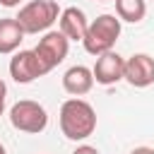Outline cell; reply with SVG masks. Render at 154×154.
<instances>
[{
    "mask_svg": "<svg viewBox=\"0 0 154 154\" xmlns=\"http://www.w3.org/2000/svg\"><path fill=\"white\" fill-rule=\"evenodd\" d=\"M60 130L67 140L72 142H82L87 137L94 135L96 130V111L89 101L72 96L60 106Z\"/></svg>",
    "mask_w": 154,
    "mask_h": 154,
    "instance_id": "6da1fadb",
    "label": "cell"
},
{
    "mask_svg": "<svg viewBox=\"0 0 154 154\" xmlns=\"http://www.w3.org/2000/svg\"><path fill=\"white\" fill-rule=\"evenodd\" d=\"M120 19L118 14H99L94 22H89V29L82 38V46L91 55H101L113 51L116 41L120 38Z\"/></svg>",
    "mask_w": 154,
    "mask_h": 154,
    "instance_id": "7a4b0ae2",
    "label": "cell"
},
{
    "mask_svg": "<svg viewBox=\"0 0 154 154\" xmlns=\"http://www.w3.org/2000/svg\"><path fill=\"white\" fill-rule=\"evenodd\" d=\"M60 7L55 0H31L26 2L19 14H17V22L19 26L24 29V34H46L60 17Z\"/></svg>",
    "mask_w": 154,
    "mask_h": 154,
    "instance_id": "3957f363",
    "label": "cell"
},
{
    "mask_svg": "<svg viewBox=\"0 0 154 154\" xmlns=\"http://www.w3.org/2000/svg\"><path fill=\"white\" fill-rule=\"evenodd\" d=\"M10 123L14 130L19 132H29V135H38L46 130L48 125V113L38 101L31 99H22L10 108Z\"/></svg>",
    "mask_w": 154,
    "mask_h": 154,
    "instance_id": "277c9868",
    "label": "cell"
},
{
    "mask_svg": "<svg viewBox=\"0 0 154 154\" xmlns=\"http://www.w3.org/2000/svg\"><path fill=\"white\" fill-rule=\"evenodd\" d=\"M36 55H38V60L43 63V67H46V72H51L53 67H58L65 58H67V51H70V38L58 29V31H53V29H48L41 38H38V43H36Z\"/></svg>",
    "mask_w": 154,
    "mask_h": 154,
    "instance_id": "5b68a950",
    "label": "cell"
},
{
    "mask_svg": "<svg viewBox=\"0 0 154 154\" xmlns=\"http://www.w3.org/2000/svg\"><path fill=\"white\" fill-rule=\"evenodd\" d=\"M48 75L43 63L38 60L36 51H17L10 60V77L17 82V84H29L38 77Z\"/></svg>",
    "mask_w": 154,
    "mask_h": 154,
    "instance_id": "8992f818",
    "label": "cell"
},
{
    "mask_svg": "<svg viewBox=\"0 0 154 154\" xmlns=\"http://www.w3.org/2000/svg\"><path fill=\"white\" fill-rule=\"evenodd\" d=\"M91 72H94V82L101 84V87L118 84L120 79H125V58L118 55L116 51L101 53V55H96Z\"/></svg>",
    "mask_w": 154,
    "mask_h": 154,
    "instance_id": "52a82bcc",
    "label": "cell"
},
{
    "mask_svg": "<svg viewBox=\"0 0 154 154\" xmlns=\"http://www.w3.org/2000/svg\"><path fill=\"white\" fill-rule=\"evenodd\" d=\"M125 82L137 89L152 87L154 84V58L147 53H135L125 58Z\"/></svg>",
    "mask_w": 154,
    "mask_h": 154,
    "instance_id": "ba28073f",
    "label": "cell"
},
{
    "mask_svg": "<svg viewBox=\"0 0 154 154\" xmlns=\"http://www.w3.org/2000/svg\"><path fill=\"white\" fill-rule=\"evenodd\" d=\"M94 72L87 67V65H72L70 70H65L63 75V89L70 94V96H84L91 91L94 87Z\"/></svg>",
    "mask_w": 154,
    "mask_h": 154,
    "instance_id": "9c48e42d",
    "label": "cell"
},
{
    "mask_svg": "<svg viewBox=\"0 0 154 154\" xmlns=\"http://www.w3.org/2000/svg\"><path fill=\"white\" fill-rule=\"evenodd\" d=\"M58 26L60 31L70 38V41H82L87 29H89V19L84 14V10L79 7H65L58 17Z\"/></svg>",
    "mask_w": 154,
    "mask_h": 154,
    "instance_id": "30bf717a",
    "label": "cell"
},
{
    "mask_svg": "<svg viewBox=\"0 0 154 154\" xmlns=\"http://www.w3.org/2000/svg\"><path fill=\"white\" fill-rule=\"evenodd\" d=\"M24 29L19 26L17 17H5L0 19V53L7 55V53H17V48L22 46L24 41Z\"/></svg>",
    "mask_w": 154,
    "mask_h": 154,
    "instance_id": "8fae6325",
    "label": "cell"
},
{
    "mask_svg": "<svg viewBox=\"0 0 154 154\" xmlns=\"http://www.w3.org/2000/svg\"><path fill=\"white\" fill-rule=\"evenodd\" d=\"M116 2V14L120 22L137 24L147 14V0H113Z\"/></svg>",
    "mask_w": 154,
    "mask_h": 154,
    "instance_id": "7c38bea8",
    "label": "cell"
},
{
    "mask_svg": "<svg viewBox=\"0 0 154 154\" xmlns=\"http://www.w3.org/2000/svg\"><path fill=\"white\" fill-rule=\"evenodd\" d=\"M72 154H101V152H99L96 147H91V144H79Z\"/></svg>",
    "mask_w": 154,
    "mask_h": 154,
    "instance_id": "4fadbf2b",
    "label": "cell"
},
{
    "mask_svg": "<svg viewBox=\"0 0 154 154\" xmlns=\"http://www.w3.org/2000/svg\"><path fill=\"white\" fill-rule=\"evenodd\" d=\"M5 101H7V84L0 79V116L5 113Z\"/></svg>",
    "mask_w": 154,
    "mask_h": 154,
    "instance_id": "5bb4252c",
    "label": "cell"
},
{
    "mask_svg": "<svg viewBox=\"0 0 154 154\" xmlns=\"http://www.w3.org/2000/svg\"><path fill=\"white\" fill-rule=\"evenodd\" d=\"M130 154H154V147H135Z\"/></svg>",
    "mask_w": 154,
    "mask_h": 154,
    "instance_id": "9a60e30c",
    "label": "cell"
},
{
    "mask_svg": "<svg viewBox=\"0 0 154 154\" xmlns=\"http://www.w3.org/2000/svg\"><path fill=\"white\" fill-rule=\"evenodd\" d=\"M19 2H22V0H0V5H2V7H17Z\"/></svg>",
    "mask_w": 154,
    "mask_h": 154,
    "instance_id": "2e32d148",
    "label": "cell"
},
{
    "mask_svg": "<svg viewBox=\"0 0 154 154\" xmlns=\"http://www.w3.org/2000/svg\"><path fill=\"white\" fill-rule=\"evenodd\" d=\"M0 154H7V152H5V144H0Z\"/></svg>",
    "mask_w": 154,
    "mask_h": 154,
    "instance_id": "e0dca14e",
    "label": "cell"
},
{
    "mask_svg": "<svg viewBox=\"0 0 154 154\" xmlns=\"http://www.w3.org/2000/svg\"><path fill=\"white\" fill-rule=\"evenodd\" d=\"M101 2H108V0H101Z\"/></svg>",
    "mask_w": 154,
    "mask_h": 154,
    "instance_id": "ac0fdd59",
    "label": "cell"
}]
</instances>
